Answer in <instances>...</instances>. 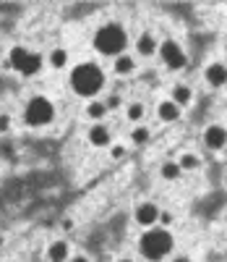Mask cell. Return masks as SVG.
I'll list each match as a JSON object with an SVG mask.
<instances>
[{
    "instance_id": "1",
    "label": "cell",
    "mask_w": 227,
    "mask_h": 262,
    "mask_svg": "<svg viewBox=\"0 0 227 262\" xmlns=\"http://www.w3.org/2000/svg\"><path fill=\"white\" fill-rule=\"evenodd\" d=\"M68 81H71V90L84 97V100H94L102 90H105V71H102V66L92 63V60H86V63H79L73 66V71L68 74Z\"/></svg>"
},
{
    "instance_id": "2",
    "label": "cell",
    "mask_w": 227,
    "mask_h": 262,
    "mask_svg": "<svg viewBox=\"0 0 227 262\" xmlns=\"http://www.w3.org/2000/svg\"><path fill=\"white\" fill-rule=\"evenodd\" d=\"M172 249H175V236L170 228L154 226L139 236V254L149 262H162Z\"/></svg>"
},
{
    "instance_id": "3",
    "label": "cell",
    "mask_w": 227,
    "mask_h": 262,
    "mask_svg": "<svg viewBox=\"0 0 227 262\" xmlns=\"http://www.w3.org/2000/svg\"><path fill=\"white\" fill-rule=\"evenodd\" d=\"M92 45L105 58H118L128 48V32H125L123 24H118V21H110V24H105L94 32Z\"/></svg>"
},
{
    "instance_id": "4",
    "label": "cell",
    "mask_w": 227,
    "mask_h": 262,
    "mask_svg": "<svg viewBox=\"0 0 227 262\" xmlns=\"http://www.w3.org/2000/svg\"><path fill=\"white\" fill-rule=\"evenodd\" d=\"M8 66L13 71H18L21 76H39V71H42V55L37 50H29L24 45H18V48H11Z\"/></svg>"
},
{
    "instance_id": "5",
    "label": "cell",
    "mask_w": 227,
    "mask_h": 262,
    "mask_svg": "<svg viewBox=\"0 0 227 262\" xmlns=\"http://www.w3.org/2000/svg\"><path fill=\"white\" fill-rule=\"evenodd\" d=\"M55 121V105L47 100V97H32L27 105H24V123L27 126H34V128H42Z\"/></svg>"
},
{
    "instance_id": "6",
    "label": "cell",
    "mask_w": 227,
    "mask_h": 262,
    "mask_svg": "<svg viewBox=\"0 0 227 262\" xmlns=\"http://www.w3.org/2000/svg\"><path fill=\"white\" fill-rule=\"evenodd\" d=\"M157 55H160V60L167 66L170 71H183L188 66V53L183 50V45H180L178 39H162Z\"/></svg>"
},
{
    "instance_id": "7",
    "label": "cell",
    "mask_w": 227,
    "mask_h": 262,
    "mask_svg": "<svg viewBox=\"0 0 227 262\" xmlns=\"http://www.w3.org/2000/svg\"><path fill=\"white\" fill-rule=\"evenodd\" d=\"M160 215H162L160 205L144 200L141 205H136V210H133V221H136V226H141V228L146 231V228H154L157 223H160Z\"/></svg>"
},
{
    "instance_id": "8",
    "label": "cell",
    "mask_w": 227,
    "mask_h": 262,
    "mask_svg": "<svg viewBox=\"0 0 227 262\" xmlns=\"http://www.w3.org/2000/svg\"><path fill=\"white\" fill-rule=\"evenodd\" d=\"M204 147L212 149V152H222L227 147V128L222 123H209L204 128Z\"/></svg>"
},
{
    "instance_id": "9",
    "label": "cell",
    "mask_w": 227,
    "mask_h": 262,
    "mask_svg": "<svg viewBox=\"0 0 227 262\" xmlns=\"http://www.w3.org/2000/svg\"><path fill=\"white\" fill-rule=\"evenodd\" d=\"M136 69H139V60H136V55H131V53H123L118 58H112V74L120 76V79L133 76Z\"/></svg>"
},
{
    "instance_id": "10",
    "label": "cell",
    "mask_w": 227,
    "mask_h": 262,
    "mask_svg": "<svg viewBox=\"0 0 227 262\" xmlns=\"http://www.w3.org/2000/svg\"><path fill=\"white\" fill-rule=\"evenodd\" d=\"M204 81H207L209 86H214V90L224 86V84H227V66L219 63V60L209 63L207 69H204Z\"/></svg>"
},
{
    "instance_id": "11",
    "label": "cell",
    "mask_w": 227,
    "mask_h": 262,
    "mask_svg": "<svg viewBox=\"0 0 227 262\" xmlns=\"http://www.w3.org/2000/svg\"><path fill=\"white\" fill-rule=\"evenodd\" d=\"M44 259L47 262H68L71 259V244H68L65 238H55V242H50L47 249H44Z\"/></svg>"
},
{
    "instance_id": "12",
    "label": "cell",
    "mask_w": 227,
    "mask_h": 262,
    "mask_svg": "<svg viewBox=\"0 0 227 262\" xmlns=\"http://www.w3.org/2000/svg\"><path fill=\"white\" fill-rule=\"evenodd\" d=\"M157 50H160V42H157V37L152 32H141L136 37V55L139 58H154Z\"/></svg>"
},
{
    "instance_id": "13",
    "label": "cell",
    "mask_w": 227,
    "mask_h": 262,
    "mask_svg": "<svg viewBox=\"0 0 227 262\" xmlns=\"http://www.w3.org/2000/svg\"><path fill=\"white\" fill-rule=\"evenodd\" d=\"M86 139L92 147H110L112 144V131L105 123H92L86 131Z\"/></svg>"
},
{
    "instance_id": "14",
    "label": "cell",
    "mask_w": 227,
    "mask_h": 262,
    "mask_svg": "<svg viewBox=\"0 0 227 262\" xmlns=\"http://www.w3.org/2000/svg\"><path fill=\"white\" fill-rule=\"evenodd\" d=\"M180 116H183V111H180L172 100H162L157 105V118L162 123H175V121H180Z\"/></svg>"
},
{
    "instance_id": "15",
    "label": "cell",
    "mask_w": 227,
    "mask_h": 262,
    "mask_svg": "<svg viewBox=\"0 0 227 262\" xmlns=\"http://www.w3.org/2000/svg\"><path fill=\"white\" fill-rule=\"evenodd\" d=\"M170 100L180 107V111H183V107H188L191 102H193V90H191V86L188 84H175L172 86V90H170Z\"/></svg>"
},
{
    "instance_id": "16",
    "label": "cell",
    "mask_w": 227,
    "mask_h": 262,
    "mask_svg": "<svg viewBox=\"0 0 227 262\" xmlns=\"http://www.w3.org/2000/svg\"><path fill=\"white\" fill-rule=\"evenodd\" d=\"M84 116L92 121V123H102V118L107 116V105H105V100H89L86 102V107H84Z\"/></svg>"
},
{
    "instance_id": "17",
    "label": "cell",
    "mask_w": 227,
    "mask_h": 262,
    "mask_svg": "<svg viewBox=\"0 0 227 262\" xmlns=\"http://www.w3.org/2000/svg\"><path fill=\"white\" fill-rule=\"evenodd\" d=\"M125 118H128L131 123L139 126V123L146 118V105H144V102H139V100L128 102V105H125Z\"/></svg>"
},
{
    "instance_id": "18",
    "label": "cell",
    "mask_w": 227,
    "mask_h": 262,
    "mask_svg": "<svg viewBox=\"0 0 227 262\" xmlns=\"http://www.w3.org/2000/svg\"><path fill=\"white\" fill-rule=\"evenodd\" d=\"M128 139H131V144L133 147H144V144H149V139H152V128L149 126H133V131L128 134Z\"/></svg>"
},
{
    "instance_id": "19",
    "label": "cell",
    "mask_w": 227,
    "mask_h": 262,
    "mask_svg": "<svg viewBox=\"0 0 227 262\" xmlns=\"http://www.w3.org/2000/svg\"><path fill=\"white\" fill-rule=\"evenodd\" d=\"M180 176H183V170H180L178 160H167V163H162V168H160V179H165V181H178Z\"/></svg>"
},
{
    "instance_id": "20",
    "label": "cell",
    "mask_w": 227,
    "mask_h": 262,
    "mask_svg": "<svg viewBox=\"0 0 227 262\" xmlns=\"http://www.w3.org/2000/svg\"><path fill=\"white\" fill-rule=\"evenodd\" d=\"M47 63H50V69L63 71L65 66H68V50H65V48H55V50L47 55Z\"/></svg>"
},
{
    "instance_id": "21",
    "label": "cell",
    "mask_w": 227,
    "mask_h": 262,
    "mask_svg": "<svg viewBox=\"0 0 227 262\" xmlns=\"http://www.w3.org/2000/svg\"><path fill=\"white\" fill-rule=\"evenodd\" d=\"M178 165H180V170H198L201 158L196 155V152H183V155L178 158Z\"/></svg>"
},
{
    "instance_id": "22",
    "label": "cell",
    "mask_w": 227,
    "mask_h": 262,
    "mask_svg": "<svg viewBox=\"0 0 227 262\" xmlns=\"http://www.w3.org/2000/svg\"><path fill=\"white\" fill-rule=\"evenodd\" d=\"M105 105H107V111H118V107H123V97L120 95H107Z\"/></svg>"
},
{
    "instance_id": "23",
    "label": "cell",
    "mask_w": 227,
    "mask_h": 262,
    "mask_svg": "<svg viewBox=\"0 0 227 262\" xmlns=\"http://www.w3.org/2000/svg\"><path fill=\"white\" fill-rule=\"evenodd\" d=\"M172 223H175V217H172V212L162 210V215H160V223H157V226H162V228H170Z\"/></svg>"
},
{
    "instance_id": "24",
    "label": "cell",
    "mask_w": 227,
    "mask_h": 262,
    "mask_svg": "<svg viewBox=\"0 0 227 262\" xmlns=\"http://www.w3.org/2000/svg\"><path fill=\"white\" fill-rule=\"evenodd\" d=\"M8 131H11V116L0 113V137H3V134H8Z\"/></svg>"
},
{
    "instance_id": "25",
    "label": "cell",
    "mask_w": 227,
    "mask_h": 262,
    "mask_svg": "<svg viewBox=\"0 0 227 262\" xmlns=\"http://www.w3.org/2000/svg\"><path fill=\"white\" fill-rule=\"evenodd\" d=\"M110 158H115V160L125 158V147H123V144H115V147H110Z\"/></svg>"
},
{
    "instance_id": "26",
    "label": "cell",
    "mask_w": 227,
    "mask_h": 262,
    "mask_svg": "<svg viewBox=\"0 0 227 262\" xmlns=\"http://www.w3.org/2000/svg\"><path fill=\"white\" fill-rule=\"evenodd\" d=\"M68 262H89V257H86V254H73Z\"/></svg>"
},
{
    "instance_id": "27",
    "label": "cell",
    "mask_w": 227,
    "mask_h": 262,
    "mask_svg": "<svg viewBox=\"0 0 227 262\" xmlns=\"http://www.w3.org/2000/svg\"><path fill=\"white\" fill-rule=\"evenodd\" d=\"M60 226H63V231H73V221H63Z\"/></svg>"
},
{
    "instance_id": "28",
    "label": "cell",
    "mask_w": 227,
    "mask_h": 262,
    "mask_svg": "<svg viewBox=\"0 0 227 262\" xmlns=\"http://www.w3.org/2000/svg\"><path fill=\"white\" fill-rule=\"evenodd\" d=\"M170 262H191V259H188V257H186V254H178V257H172V259H170Z\"/></svg>"
},
{
    "instance_id": "29",
    "label": "cell",
    "mask_w": 227,
    "mask_h": 262,
    "mask_svg": "<svg viewBox=\"0 0 227 262\" xmlns=\"http://www.w3.org/2000/svg\"><path fill=\"white\" fill-rule=\"evenodd\" d=\"M118 262H136V259H131V257H120Z\"/></svg>"
},
{
    "instance_id": "30",
    "label": "cell",
    "mask_w": 227,
    "mask_h": 262,
    "mask_svg": "<svg viewBox=\"0 0 227 262\" xmlns=\"http://www.w3.org/2000/svg\"><path fill=\"white\" fill-rule=\"evenodd\" d=\"M6 247V238H3V233H0V249H3Z\"/></svg>"
},
{
    "instance_id": "31",
    "label": "cell",
    "mask_w": 227,
    "mask_h": 262,
    "mask_svg": "<svg viewBox=\"0 0 227 262\" xmlns=\"http://www.w3.org/2000/svg\"><path fill=\"white\" fill-rule=\"evenodd\" d=\"M224 186H227V173H224Z\"/></svg>"
},
{
    "instance_id": "32",
    "label": "cell",
    "mask_w": 227,
    "mask_h": 262,
    "mask_svg": "<svg viewBox=\"0 0 227 262\" xmlns=\"http://www.w3.org/2000/svg\"><path fill=\"white\" fill-rule=\"evenodd\" d=\"M224 223H227V215H224Z\"/></svg>"
}]
</instances>
